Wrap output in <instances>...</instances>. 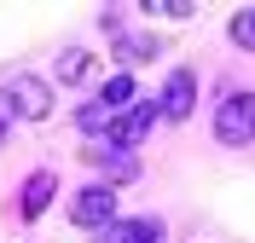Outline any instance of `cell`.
I'll return each instance as SVG.
<instances>
[{
	"instance_id": "1",
	"label": "cell",
	"mask_w": 255,
	"mask_h": 243,
	"mask_svg": "<svg viewBox=\"0 0 255 243\" xmlns=\"http://www.w3.org/2000/svg\"><path fill=\"white\" fill-rule=\"evenodd\" d=\"M215 139L221 145H250L255 139V93H226L221 110H215Z\"/></svg>"
},
{
	"instance_id": "2",
	"label": "cell",
	"mask_w": 255,
	"mask_h": 243,
	"mask_svg": "<svg viewBox=\"0 0 255 243\" xmlns=\"http://www.w3.org/2000/svg\"><path fill=\"white\" fill-rule=\"evenodd\" d=\"M70 226H81V232L116 226V185H81L70 197Z\"/></svg>"
},
{
	"instance_id": "3",
	"label": "cell",
	"mask_w": 255,
	"mask_h": 243,
	"mask_svg": "<svg viewBox=\"0 0 255 243\" xmlns=\"http://www.w3.org/2000/svg\"><path fill=\"white\" fill-rule=\"evenodd\" d=\"M157 122H162V110H157V98H139L133 110H122V116H116V128L105 133V139H111L116 151H133V145H145V133L157 128Z\"/></svg>"
},
{
	"instance_id": "4",
	"label": "cell",
	"mask_w": 255,
	"mask_h": 243,
	"mask_svg": "<svg viewBox=\"0 0 255 243\" xmlns=\"http://www.w3.org/2000/svg\"><path fill=\"white\" fill-rule=\"evenodd\" d=\"M191 104H197V76L180 64V70H168V81H162L157 110H162V122H186V116H191Z\"/></svg>"
},
{
	"instance_id": "5",
	"label": "cell",
	"mask_w": 255,
	"mask_h": 243,
	"mask_svg": "<svg viewBox=\"0 0 255 243\" xmlns=\"http://www.w3.org/2000/svg\"><path fill=\"white\" fill-rule=\"evenodd\" d=\"M6 93H12V104H17L23 122H47V116H52V87H47L41 76H17Z\"/></svg>"
},
{
	"instance_id": "6",
	"label": "cell",
	"mask_w": 255,
	"mask_h": 243,
	"mask_svg": "<svg viewBox=\"0 0 255 243\" xmlns=\"http://www.w3.org/2000/svg\"><path fill=\"white\" fill-rule=\"evenodd\" d=\"M52 191H58V174H52V168H41V174L23 179V197H17L23 220H41V214H47V203H52Z\"/></svg>"
},
{
	"instance_id": "7",
	"label": "cell",
	"mask_w": 255,
	"mask_h": 243,
	"mask_svg": "<svg viewBox=\"0 0 255 243\" xmlns=\"http://www.w3.org/2000/svg\"><path fill=\"white\" fill-rule=\"evenodd\" d=\"M111 243H162V220L157 214H139V220H116Z\"/></svg>"
},
{
	"instance_id": "8",
	"label": "cell",
	"mask_w": 255,
	"mask_h": 243,
	"mask_svg": "<svg viewBox=\"0 0 255 243\" xmlns=\"http://www.w3.org/2000/svg\"><path fill=\"white\" fill-rule=\"evenodd\" d=\"M99 98H105V104L122 116V110H133V104H139V87H133V76H128V70H116V76L99 87Z\"/></svg>"
},
{
	"instance_id": "9",
	"label": "cell",
	"mask_w": 255,
	"mask_h": 243,
	"mask_svg": "<svg viewBox=\"0 0 255 243\" xmlns=\"http://www.w3.org/2000/svg\"><path fill=\"white\" fill-rule=\"evenodd\" d=\"M87 76H93V52L70 47V52L58 58V81H64V87H76V81H87Z\"/></svg>"
},
{
	"instance_id": "10",
	"label": "cell",
	"mask_w": 255,
	"mask_h": 243,
	"mask_svg": "<svg viewBox=\"0 0 255 243\" xmlns=\"http://www.w3.org/2000/svg\"><path fill=\"white\" fill-rule=\"evenodd\" d=\"M122 64H145V58H157V41H151V35H122Z\"/></svg>"
},
{
	"instance_id": "11",
	"label": "cell",
	"mask_w": 255,
	"mask_h": 243,
	"mask_svg": "<svg viewBox=\"0 0 255 243\" xmlns=\"http://www.w3.org/2000/svg\"><path fill=\"white\" fill-rule=\"evenodd\" d=\"M232 47L255 52V12H232Z\"/></svg>"
},
{
	"instance_id": "12",
	"label": "cell",
	"mask_w": 255,
	"mask_h": 243,
	"mask_svg": "<svg viewBox=\"0 0 255 243\" xmlns=\"http://www.w3.org/2000/svg\"><path fill=\"white\" fill-rule=\"evenodd\" d=\"M12 116H17V104H12V93H6V87H0V128H6Z\"/></svg>"
}]
</instances>
